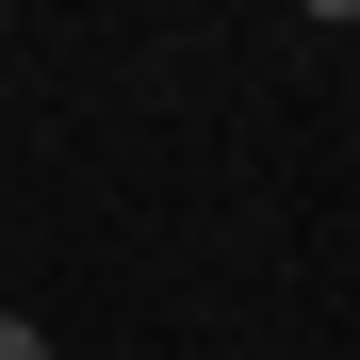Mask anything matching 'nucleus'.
<instances>
[{"mask_svg": "<svg viewBox=\"0 0 360 360\" xmlns=\"http://www.w3.org/2000/svg\"><path fill=\"white\" fill-rule=\"evenodd\" d=\"M0 360H49V328H33V311H0Z\"/></svg>", "mask_w": 360, "mask_h": 360, "instance_id": "nucleus-1", "label": "nucleus"}]
</instances>
